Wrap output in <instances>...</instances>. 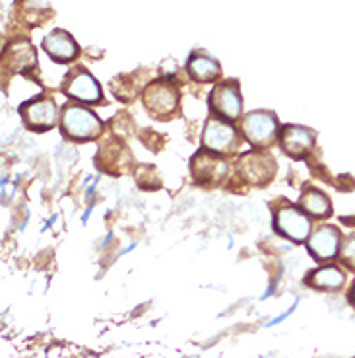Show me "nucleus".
<instances>
[{
    "label": "nucleus",
    "mask_w": 355,
    "mask_h": 358,
    "mask_svg": "<svg viewBox=\"0 0 355 358\" xmlns=\"http://www.w3.org/2000/svg\"><path fill=\"white\" fill-rule=\"evenodd\" d=\"M61 131L70 141L89 143L101 134L103 123L91 109L84 108V103L70 101L61 109Z\"/></svg>",
    "instance_id": "nucleus-2"
},
{
    "label": "nucleus",
    "mask_w": 355,
    "mask_h": 358,
    "mask_svg": "<svg viewBox=\"0 0 355 358\" xmlns=\"http://www.w3.org/2000/svg\"><path fill=\"white\" fill-rule=\"evenodd\" d=\"M41 47L45 53L59 64L72 63L80 57V47L76 43V39L64 29H53L51 34H47Z\"/></svg>",
    "instance_id": "nucleus-13"
},
{
    "label": "nucleus",
    "mask_w": 355,
    "mask_h": 358,
    "mask_svg": "<svg viewBox=\"0 0 355 358\" xmlns=\"http://www.w3.org/2000/svg\"><path fill=\"white\" fill-rule=\"evenodd\" d=\"M241 133L255 148H270L280 136V125L274 111L258 109L241 119Z\"/></svg>",
    "instance_id": "nucleus-4"
},
{
    "label": "nucleus",
    "mask_w": 355,
    "mask_h": 358,
    "mask_svg": "<svg viewBox=\"0 0 355 358\" xmlns=\"http://www.w3.org/2000/svg\"><path fill=\"white\" fill-rule=\"evenodd\" d=\"M317 143V134L311 129L301 125H285L280 131V144L289 158L301 160L311 152Z\"/></svg>",
    "instance_id": "nucleus-11"
},
{
    "label": "nucleus",
    "mask_w": 355,
    "mask_h": 358,
    "mask_svg": "<svg viewBox=\"0 0 355 358\" xmlns=\"http://www.w3.org/2000/svg\"><path fill=\"white\" fill-rule=\"evenodd\" d=\"M20 115H22L24 125L29 131H36V133L51 131L56 125V121H61L59 108H56L54 99L45 98V96H39V98H33L26 101V103H22L20 106Z\"/></svg>",
    "instance_id": "nucleus-9"
},
{
    "label": "nucleus",
    "mask_w": 355,
    "mask_h": 358,
    "mask_svg": "<svg viewBox=\"0 0 355 358\" xmlns=\"http://www.w3.org/2000/svg\"><path fill=\"white\" fill-rule=\"evenodd\" d=\"M98 168H101L107 173H113L115 171V164L116 162V168H119V176L121 173H125L128 170V160H130V156L126 152V146L125 144H116L115 141H111L109 144H105L101 150L98 152Z\"/></svg>",
    "instance_id": "nucleus-16"
},
{
    "label": "nucleus",
    "mask_w": 355,
    "mask_h": 358,
    "mask_svg": "<svg viewBox=\"0 0 355 358\" xmlns=\"http://www.w3.org/2000/svg\"><path fill=\"white\" fill-rule=\"evenodd\" d=\"M187 72L188 76L198 84H208V82H216L222 76V64L208 53L196 51L188 59Z\"/></svg>",
    "instance_id": "nucleus-15"
},
{
    "label": "nucleus",
    "mask_w": 355,
    "mask_h": 358,
    "mask_svg": "<svg viewBox=\"0 0 355 358\" xmlns=\"http://www.w3.org/2000/svg\"><path fill=\"white\" fill-rule=\"evenodd\" d=\"M305 282L319 290H340L346 282V275L336 265H324V267L311 271L309 277L305 278Z\"/></svg>",
    "instance_id": "nucleus-17"
},
{
    "label": "nucleus",
    "mask_w": 355,
    "mask_h": 358,
    "mask_svg": "<svg viewBox=\"0 0 355 358\" xmlns=\"http://www.w3.org/2000/svg\"><path fill=\"white\" fill-rule=\"evenodd\" d=\"M142 103L146 113L158 121H169L177 115L181 106V92L171 78L151 80L142 92Z\"/></svg>",
    "instance_id": "nucleus-1"
},
{
    "label": "nucleus",
    "mask_w": 355,
    "mask_h": 358,
    "mask_svg": "<svg viewBox=\"0 0 355 358\" xmlns=\"http://www.w3.org/2000/svg\"><path fill=\"white\" fill-rule=\"evenodd\" d=\"M278 171V164L266 148H255L245 152L237 162V176L255 187H264Z\"/></svg>",
    "instance_id": "nucleus-3"
},
{
    "label": "nucleus",
    "mask_w": 355,
    "mask_h": 358,
    "mask_svg": "<svg viewBox=\"0 0 355 358\" xmlns=\"http://www.w3.org/2000/svg\"><path fill=\"white\" fill-rule=\"evenodd\" d=\"M342 234L334 226H320L311 232L307 240V250L317 261H330L340 253Z\"/></svg>",
    "instance_id": "nucleus-12"
},
{
    "label": "nucleus",
    "mask_w": 355,
    "mask_h": 358,
    "mask_svg": "<svg viewBox=\"0 0 355 358\" xmlns=\"http://www.w3.org/2000/svg\"><path fill=\"white\" fill-rule=\"evenodd\" d=\"M274 228L293 243H303L309 240L312 232L311 218L301 206H282L274 213Z\"/></svg>",
    "instance_id": "nucleus-8"
},
{
    "label": "nucleus",
    "mask_w": 355,
    "mask_h": 358,
    "mask_svg": "<svg viewBox=\"0 0 355 358\" xmlns=\"http://www.w3.org/2000/svg\"><path fill=\"white\" fill-rule=\"evenodd\" d=\"M239 133L237 129L220 117H210L206 121L204 133H202V146L206 150L220 156H231L239 150Z\"/></svg>",
    "instance_id": "nucleus-5"
},
{
    "label": "nucleus",
    "mask_w": 355,
    "mask_h": 358,
    "mask_svg": "<svg viewBox=\"0 0 355 358\" xmlns=\"http://www.w3.org/2000/svg\"><path fill=\"white\" fill-rule=\"evenodd\" d=\"M299 206L312 218H328L332 215L330 199L322 191H317V189L303 191L301 199H299Z\"/></svg>",
    "instance_id": "nucleus-18"
},
{
    "label": "nucleus",
    "mask_w": 355,
    "mask_h": 358,
    "mask_svg": "<svg viewBox=\"0 0 355 358\" xmlns=\"http://www.w3.org/2000/svg\"><path fill=\"white\" fill-rule=\"evenodd\" d=\"M210 109L213 115L225 121H237L243 113V98H241L239 82L223 80L216 84L210 94Z\"/></svg>",
    "instance_id": "nucleus-10"
},
{
    "label": "nucleus",
    "mask_w": 355,
    "mask_h": 358,
    "mask_svg": "<svg viewBox=\"0 0 355 358\" xmlns=\"http://www.w3.org/2000/svg\"><path fill=\"white\" fill-rule=\"evenodd\" d=\"M63 94L66 98L74 99L78 103H101L103 101V92L96 76L84 69V66H74L63 80Z\"/></svg>",
    "instance_id": "nucleus-6"
},
{
    "label": "nucleus",
    "mask_w": 355,
    "mask_h": 358,
    "mask_svg": "<svg viewBox=\"0 0 355 358\" xmlns=\"http://www.w3.org/2000/svg\"><path fill=\"white\" fill-rule=\"evenodd\" d=\"M349 302L355 306V285L352 287V292H349Z\"/></svg>",
    "instance_id": "nucleus-20"
},
{
    "label": "nucleus",
    "mask_w": 355,
    "mask_h": 358,
    "mask_svg": "<svg viewBox=\"0 0 355 358\" xmlns=\"http://www.w3.org/2000/svg\"><path fill=\"white\" fill-rule=\"evenodd\" d=\"M340 261L349 271H355V234L347 236L340 245Z\"/></svg>",
    "instance_id": "nucleus-19"
},
{
    "label": "nucleus",
    "mask_w": 355,
    "mask_h": 358,
    "mask_svg": "<svg viewBox=\"0 0 355 358\" xmlns=\"http://www.w3.org/2000/svg\"><path fill=\"white\" fill-rule=\"evenodd\" d=\"M190 173L198 185L218 187L229 176V164L223 160L220 154H213L202 148L190 160Z\"/></svg>",
    "instance_id": "nucleus-7"
},
{
    "label": "nucleus",
    "mask_w": 355,
    "mask_h": 358,
    "mask_svg": "<svg viewBox=\"0 0 355 358\" xmlns=\"http://www.w3.org/2000/svg\"><path fill=\"white\" fill-rule=\"evenodd\" d=\"M2 66L8 72H31L37 66V51L27 39H14L4 49Z\"/></svg>",
    "instance_id": "nucleus-14"
}]
</instances>
